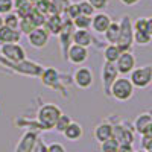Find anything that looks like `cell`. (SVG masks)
Instances as JSON below:
<instances>
[{
  "instance_id": "obj_18",
  "label": "cell",
  "mask_w": 152,
  "mask_h": 152,
  "mask_svg": "<svg viewBox=\"0 0 152 152\" xmlns=\"http://www.w3.org/2000/svg\"><path fill=\"white\" fill-rule=\"evenodd\" d=\"M21 32L18 29H11L3 26L0 29V44H9V43H20Z\"/></svg>"
},
{
  "instance_id": "obj_19",
  "label": "cell",
  "mask_w": 152,
  "mask_h": 152,
  "mask_svg": "<svg viewBox=\"0 0 152 152\" xmlns=\"http://www.w3.org/2000/svg\"><path fill=\"white\" fill-rule=\"evenodd\" d=\"M40 78H41L43 85L50 87V88H56V82H58V79H59V75H58L56 69L47 67V69L43 70V73L40 75Z\"/></svg>"
},
{
  "instance_id": "obj_28",
  "label": "cell",
  "mask_w": 152,
  "mask_h": 152,
  "mask_svg": "<svg viewBox=\"0 0 152 152\" xmlns=\"http://www.w3.org/2000/svg\"><path fill=\"white\" fill-rule=\"evenodd\" d=\"M3 23H5V26L11 28V29H18L20 26V17L15 14L14 11L9 12V14L3 15Z\"/></svg>"
},
{
  "instance_id": "obj_11",
  "label": "cell",
  "mask_w": 152,
  "mask_h": 152,
  "mask_svg": "<svg viewBox=\"0 0 152 152\" xmlns=\"http://www.w3.org/2000/svg\"><path fill=\"white\" fill-rule=\"evenodd\" d=\"M49 32L44 28H37L28 35V41L34 49H44L49 43Z\"/></svg>"
},
{
  "instance_id": "obj_1",
  "label": "cell",
  "mask_w": 152,
  "mask_h": 152,
  "mask_svg": "<svg viewBox=\"0 0 152 152\" xmlns=\"http://www.w3.org/2000/svg\"><path fill=\"white\" fill-rule=\"evenodd\" d=\"M61 114L62 111L56 104H44L43 107H40V110L37 113L38 126L41 129H53V126Z\"/></svg>"
},
{
  "instance_id": "obj_20",
  "label": "cell",
  "mask_w": 152,
  "mask_h": 152,
  "mask_svg": "<svg viewBox=\"0 0 152 152\" xmlns=\"http://www.w3.org/2000/svg\"><path fill=\"white\" fill-rule=\"evenodd\" d=\"M62 135H64L67 140H70V142H78L84 135V129H82V126L78 122H72L67 126V129L62 132Z\"/></svg>"
},
{
  "instance_id": "obj_39",
  "label": "cell",
  "mask_w": 152,
  "mask_h": 152,
  "mask_svg": "<svg viewBox=\"0 0 152 152\" xmlns=\"http://www.w3.org/2000/svg\"><path fill=\"white\" fill-rule=\"evenodd\" d=\"M117 152H134V148L132 145H120Z\"/></svg>"
},
{
  "instance_id": "obj_17",
  "label": "cell",
  "mask_w": 152,
  "mask_h": 152,
  "mask_svg": "<svg viewBox=\"0 0 152 152\" xmlns=\"http://www.w3.org/2000/svg\"><path fill=\"white\" fill-rule=\"evenodd\" d=\"M152 120V113H142V114H138V116L135 117L134 123H132V128L137 134H140V135H145L146 131H148V126Z\"/></svg>"
},
{
  "instance_id": "obj_6",
  "label": "cell",
  "mask_w": 152,
  "mask_h": 152,
  "mask_svg": "<svg viewBox=\"0 0 152 152\" xmlns=\"http://www.w3.org/2000/svg\"><path fill=\"white\" fill-rule=\"evenodd\" d=\"M119 72L116 69V64H111V62H104L102 66V72H100V78H102V88H104V93L105 96L110 97V90H111V85L113 82L119 78Z\"/></svg>"
},
{
  "instance_id": "obj_7",
  "label": "cell",
  "mask_w": 152,
  "mask_h": 152,
  "mask_svg": "<svg viewBox=\"0 0 152 152\" xmlns=\"http://www.w3.org/2000/svg\"><path fill=\"white\" fill-rule=\"evenodd\" d=\"M73 82L76 87L82 88V90L90 88L94 82V75H93L91 69L85 67V66H81L79 69H76L73 73Z\"/></svg>"
},
{
  "instance_id": "obj_44",
  "label": "cell",
  "mask_w": 152,
  "mask_h": 152,
  "mask_svg": "<svg viewBox=\"0 0 152 152\" xmlns=\"http://www.w3.org/2000/svg\"><path fill=\"white\" fill-rule=\"evenodd\" d=\"M134 152H148V151H145V149H137V151H134Z\"/></svg>"
},
{
  "instance_id": "obj_41",
  "label": "cell",
  "mask_w": 152,
  "mask_h": 152,
  "mask_svg": "<svg viewBox=\"0 0 152 152\" xmlns=\"http://www.w3.org/2000/svg\"><path fill=\"white\" fill-rule=\"evenodd\" d=\"M146 32L152 37V17H148V26H146Z\"/></svg>"
},
{
  "instance_id": "obj_38",
  "label": "cell",
  "mask_w": 152,
  "mask_h": 152,
  "mask_svg": "<svg viewBox=\"0 0 152 152\" xmlns=\"http://www.w3.org/2000/svg\"><path fill=\"white\" fill-rule=\"evenodd\" d=\"M142 149L152 151V137L151 135H142Z\"/></svg>"
},
{
  "instance_id": "obj_26",
  "label": "cell",
  "mask_w": 152,
  "mask_h": 152,
  "mask_svg": "<svg viewBox=\"0 0 152 152\" xmlns=\"http://www.w3.org/2000/svg\"><path fill=\"white\" fill-rule=\"evenodd\" d=\"M34 29H37V24L34 23V20L31 18V17H24V18H21L20 20V26H18V31L21 32V34H26V35H29Z\"/></svg>"
},
{
  "instance_id": "obj_27",
  "label": "cell",
  "mask_w": 152,
  "mask_h": 152,
  "mask_svg": "<svg viewBox=\"0 0 152 152\" xmlns=\"http://www.w3.org/2000/svg\"><path fill=\"white\" fill-rule=\"evenodd\" d=\"M152 41V37L145 31H134V44L138 46H148Z\"/></svg>"
},
{
  "instance_id": "obj_8",
  "label": "cell",
  "mask_w": 152,
  "mask_h": 152,
  "mask_svg": "<svg viewBox=\"0 0 152 152\" xmlns=\"http://www.w3.org/2000/svg\"><path fill=\"white\" fill-rule=\"evenodd\" d=\"M134 128H129L126 123L113 125V138H116L119 145H132L134 143Z\"/></svg>"
},
{
  "instance_id": "obj_9",
  "label": "cell",
  "mask_w": 152,
  "mask_h": 152,
  "mask_svg": "<svg viewBox=\"0 0 152 152\" xmlns=\"http://www.w3.org/2000/svg\"><path fill=\"white\" fill-rule=\"evenodd\" d=\"M116 69L120 76L129 75L135 69V56L132 52H122L119 59L116 61Z\"/></svg>"
},
{
  "instance_id": "obj_30",
  "label": "cell",
  "mask_w": 152,
  "mask_h": 152,
  "mask_svg": "<svg viewBox=\"0 0 152 152\" xmlns=\"http://www.w3.org/2000/svg\"><path fill=\"white\" fill-rule=\"evenodd\" d=\"M79 6V12H81V15H85V17H93L96 14V9L87 2V0H81V2L78 3Z\"/></svg>"
},
{
  "instance_id": "obj_23",
  "label": "cell",
  "mask_w": 152,
  "mask_h": 152,
  "mask_svg": "<svg viewBox=\"0 0 152 152\" xmlns=\"http://www.w3.org/2000/svg\"><path fill=\"white\" fill-rule=\"evenodd\" d=\"M119 35H120V26H119V23L116 21H111L110 24V28L105 31L104 37H105V41L108 44H117L119 41Z\"/></svg>"
},
{
  "instance_id": "obj_24",
  "label": "cell",
  "mask_w": 152,
  "mask_h": 152,
  "mask_svg": "<svg viewBox=\"0 0 152 152\" xmlns=\"http://www.w3.org/2000/svg\"><path fill=\"white\" fill-rule=\"evenodd\" d=\"M120 53H122L120 49H119L116 44H108V46L104 49V59H105V62L116 64V61L119 59Z\"/></svg>"
},
{
  "instance_id": "obj_35",
  "label": "cell",
  "mask_w": 152,
  "mask_h": 152,
  "mask_svg": "<svg viewBox=\"0 0 152 152\" xmlns=\"http://www.w3.org/2000/svg\"><path fill=\"white\" fill-rule=\"evenodd\" d=\"M87 2L96 9V12H100V11H104V9L108 6L110 0H87Z\"/></svg>"
},
{
  "instance_id": "obj_31",
  "label": "cell",
  "mask_w": 152,
  "mask_h": 152,
  "mask_svg": "<svg viewBox=\"0 0 152 152\" xmlns=\"http://www.w3.org/2000/svg\"><path fill=\"white\" fill-rule=\"evenodd\" d=\"M119 142L116 140V138H110V140L100 143V151L102 152H117L119 149Z\"/></svg>"
},
{
  "instance_id": "obj_32",
  "label": "cell",
  "mask_w": 152,
  "mask_h": 152,
  "mask_svg": "<svg viewBox=\"0 0 152 152\" xmlns=\"http://www.w3.org/2000/svg\"><path fill=\"white\" fill-rule=\"evenodd\" d=\"M14 11V0H0V15H6Z\"/></svg>"
},
{
  "instance_id": "obj_5",
  "label": "cell",
  "mask_w": 152,
  "mask_h": 152,
  "mask_svg": "<svg viewBox=\"0 0 152 152\" xmlns=\"http://www.w3.org/2000/svg\"><path fill=\"white\" fill-rule=\"evenodd\" d=\"M0 53L6 59H9L14 64L26 61V50H24L20 43H9V44H0Z\"/></svg>"
},
{
  "instance_id": "obj_45",
  "label": "cell",
  "mask_w": 152,
  "mask_h": 152,
  "mask_svg": "<svg viewBox=\"0 0 152 152\" xmlns=\"http://www.w3.org/2000/svg\"><path fill=\"white\" fill-rule=\"evenodd\" d=\"M29 2H31V3L34 5V3H37V2H38V0H29Z\"/></svg>"
},
{
  "instance_id": "obj_15",
  "label": "cell",
  "mask_w": 152,
  "mask_h": 152,
  "mask_svg": "<svg viewBox=\"0 0 152 152\" xmlns=\"http://www.w3.org/2000/svg\"><path fill=\"white\" fill-rule=\"evenodd\" d=\"M93 135L96 138V142H99V143H104V142L110 140V138H113V125L110 122L99 123L93 131Z\"/></svg>"
},
{
  "instance_id": "obj_40",
  "label": "cell",
  "mask_w": 152,
  "mask_h": 152,
  "mask_svg": "<svg viewBox=\"0 0 152 152\" xmlns=\"http://www.w3.org/2000/svg\"><path fill=\"white\" fill-rule=\"evenodd\" d=\"M119 2L125 6H134L137 3H140V0H119Z\"/></svg>"
},
{
  "instance_id": "obj_13",
  "label": "cell",
  "mask_w": 152,
  "mask_h": 152,
  "mask_svg": "<svg viewBox=\"0 0 152 152\" xmlns=\"http://www.w3.org/2000/svg\"><path fill=\"white\" fill-rule=\"evenodd\" d=\"M37 138H38V134L35 131H26L21 135L20 142L17 143L15 152H32Z\"/></svg>"
},
{
  "instance_id": "obj_22",
  "label": "cell",
  "mask_w": 152,
  "mask_h": 152,
  "mask_svg": "<svg viewBox=\"0 0 152 152\" xmlns=\"http://www.w3.org/2000/svg\"><path fill=\"white\" fill-rule=\"evenodd\" d=\"M34 9L37 12H40V14L44 15V17H49L52 14H58L52 0H38L37 3H34Z\"/></svg>"
},
{
  "instance_id": "obj_33",
  "label": "cell",
  "mask_w": 152,
  "mask_h": 152,
  "mask_svg": "<svg viewBox=\"0 0 152 152\" xmlns=\"http://www.w3.org/2000/svg\"><path fill=\"white\" fill-rule=\"evenodd\" d=\"M66 12H67V17H69L70 20H75L76 17L81 15L78 3H69V6L66 8Z\"/></svg>"
},
{
  "instance_id": "obj_2",
  "label": "cell",
  "mask_w": 152,
  "mask_h": 152,
  "mask_svg": "<svg viewBox=\"0 0 152 152\" xmlns=\"http://www.w3.org/2000/svg\"><path fill=\"white\" fill-rule=\"evenodd\" d=\"M120 35H119V41L117 47L120 49V52H131V49L134 46V29H132V20L128 14H125L120 18Z\"/></svg>"
},
{
  "instance_id": "obj_43",
  "label": "cell",
  "mask_w": 152,
  "mask_h": 152,
  "mask_svg": "<svg viewBox=\"0 0 152 152\" xmlns=\"http://www.w3.org/2000/svg\"><path fill=\"white\" fill-rule=\"evenodd\" d=\"M5 26V23H3V15H0V29H2Z\"/></svg>"
},
{
  "instance_id": "obj_3",
  "label": "cell",
  "mask_w": 152,
  "mask_h": 152,
  "mask_svg": "<svg viewBox=\"0 0 152 152\" xmlns=\"http://www.w3.org/2000/svg\"><path fill=\"white\" fill-rule=\"evenodd\" d=\"M134 85L129 81V78L126 76H119V78L113 82L111 90H110V96L113 99L119 100V102H126L134 96Z\"/></svg>"
},
{
  "instance_id": "obj_4",
  "label": "cell",
  "mask_w": 152,
  "mask_h": 152,
  "mask_svg": "<svg viewBox=\"0 0 152 152\" xmlns=\"http://www.w3.org/2000/svg\"><path fill=\"white\" fill-rule=\"evenodd\" d=\"M129 81L132 82L134 88H148L149 85H152V66H140L135 67L131 73H129Z\"/></svg>"
},
{
  "instance_id": "obj_14",
  "label": "cell",
  "mask_w": 152,
  "mask_h": 152,
  "mask_svg": "<svg viewBox=\"0 0 152 152\" xmlns=\"http://www.w3.org/2000/svg\"><path fill=\"white\" fill-rule=\"evenodd\" d=\"M62 26H64V20H62L61 14H52L46 18L43 28L49 32V35H59L62 31Z\"/></svg>"
},
{
  "instance_id": "obj_29",
  "label": "cell",
  "mask_w": 152,
  "mask_h": 152,
  "mask_svg": "<svg viewBox=\"0 0 152 152\" xmlns=\"http://www.w3.org/2000/svg\"><path fill=\"white\" fill-rule=\"evenodd\" d=\"M73 26L76 29H90L91 28V17H85V15H79L75 20H72Z\"/></svg>"
},
{
  "instance_id": "obj_10",
  "label": "cell",
  "mask_w": 152,
  "mask_h": 152,
  "mask_svg": "<svg viewBox=\"0 0 152 152\" xmlns=\"http://www.w3.org/2000/svg\"><path fill=\"white\" fill-rule=\"evenodd\" d=\"M66 59H69L72 64L75 66H81L88 59V49L82 47V46H76V44H70Z\"/></svg>"
},
{
  "instance_id": "obj_21",
  "label": "cell",
  "mask_w": 152,
  "mask_h": 152,
  "mask_svg": "<svg viewBox=\"0 0 152 152\" xmlns=\"http://www.w3.org/2000/svg\"><path fill=\"white\" fill-rule=\"evenodd\" d=\"M34 11V5L29 0H14V12L21 18L29 17L31 12Z\"/></svg>"
},
{
  "instance_id": "obj_37",
  "label": "cell",
  "mask_w": 152,
  "mask_h": 152,
  "mask_svg": "<svg viewBox=\"0 0 152 152\" xmlns=\"http://www.w3.org/2000/svg\"><path fill=\"white\" fill-rule=\"evenodd\" d=\"M32 152H47V145L41 140L40 137L37 138V142H35V146H34Z\"/></svg>"
},
{
  "instance_id": "obj_25",
  "label": "cell",
  "mask_w": 152,
  "mask_h": 152,
  "mask_svg": "<svg viewBox=\"0 0 152 152\" xmlns=\"http://www.w3.org/2000/svg\"><path fill=\"white\" fill-rule=\"evenodd\" d=\"M72 122H73V120H72V117L69 116V114H64V113H62L61 116H59V119L56 120V123H55V126H53V129H55L56 132L62 134V132L67 129V126H69Z\"/></svg>"
},
{
  "instance_id": "obj_16",
  "label": "cell",
  "mask_w": 152,
  "mask_h": 152,
  "mask_svg": "<svg viewBox=\"0 0 152 152\" xmlns=\"http://www.w3.org/2000/svg\"><path fill=\"white\" fill-rule=\"evenodd\" d=\"M72 41L76 46H82V47L88 49L91 46V43H93V35L90 34L88 29H75Z\"/></svg>"
},
{
  "instance_id": "obj_36",
  "label": "cell",
  "mask_w": 152,
  "mask_h": 152,
  "mask_svg": "<svg viewBox=\"0 0 152 152\" xmlns=\"http://www.w3.org/2000/svg\"><path fill=\"white\" fill-rule=\"evenodd\" d=\"M47 152H66V148H64V145L53 142V143L47 145Z\"/></svg>"
},
{
  "instance_id": "obj_12",
  "label": "cell",
  "mask_w": 152,
  "mask_h": 152,
  "mask_svg": "<svg viewBox=\"0 0 152 152\" xmlns=\"http://www.w3.org/2000/svg\"><path fill=\"white\" fill-rule=\"evenodd\" d=\"M111 17L107 14V12L100 11V12H96V14L91 17V29L96 32V34H105V31L110 28L111 24Z\"/></svg>"
},
{
  "instance_id": "obj_34",
  "label": "cell",
  "mask_w": 152,
  "mask_h": 152,
  "mask_svg": "<svg viewBox=\"0 0 152 152\" xmlns=\"http://www.w3.org/2000/svg\"><path fill=\"white\" fill-rule=\"evenodd\" d=\"M146 26H148V18L146 17H138L132 21V29L134 31H145L146 32Z\"/></svg>"
},
{
  "instance_id": "obj_42",
  "label": "cell",
  "mask_w": 152,
  "mask_h": 152,
  "mask_svg": "<svg viewBox=\"0 0 152 152\" xmlns=\"http://www.w3.org/2000/svg\"><path fill=\"white\" fill-rule=\"evenodd\" d=\"M145 135H151V137H152V120H151V123H149V126H148V131H146Z\"/></svg>"
}]
</instances>
